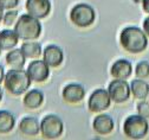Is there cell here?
<instances>
[{
	"label": "cell",
	"instance_id": "6da1fadb",
	"mask_svg": "<svg viewBox=\"0 0 149 140\" xmlns=\"http://www.w3.org/2000/svg\"><path fill=\"white\" fill-rule=\"evenodd\" d=\"M120 43L129 53H141L148 46V36L137 26H127L120 34Z\"/></svg>",
	"mask_w": 149,
	"mask_h": 140
},
{
	"label": "cell",
	"instance_id": "7a4b0ae2",
	"mask_svg": "<svg viewBox=\"0 0 149 140\" xmlns=\"http://www.w3.org/2000/svg\"><path fill=\"white\" fill-rule=\"evenodd\" d=\"M14 31L19 39L23 41H36L42 34V24L39 19L31 14H22L14 24Z\"/></svg>",
	"mask_w": 149,
	"mask_h": 140
},
{
	"label": "cell",
	"instance_id": "3957f363",
	"mask_svg": "<svg viewBox=\"0 0 149 140\" xmlns=\"http://www.w3.org/2000/svg\"><path fill=\"white\" fill-rule=\"evenodd\" d=\"M31 79L26 72V70L23 69H11L5 74L4 84L5 89L13 96H20L25 94L30 86Z\"/></svg>",
	"mask_w": 149,
	"mask_h": 140
},
{
	"label": "cell",
	"instance_id": "277c9868",
	"mask_svg": "<svg viewBox=\"0 0 149 140\" xmlns=\"http://www.w3.org/2000/svg\"><path fill=\"white\" fill-rule=\"evenodd\" d=\"M96 12L94 7L89 4H77L71 8L70 12V20L73 25L81 29H86L95 23Z\"/></svg>",
	"mask_w": 149,
	"mask_h": 140
},
{
	"label": "cell",
	"instance_id": "5b68a950",
	"mask_svg": "<svg viewBox=\"0 0 149 140\" xmlns=\"http://www.w3.org/2000/svg\"><path fill=\"white\" fill-rule=\"evenodd\" d=\"M149 131V125L147 119L141 115H130L124 120L123 124V132L125 136L129 139H143Z\"/></svg>",
	"mask_w": 149,
	"mask_h": 140
},
{
	"label": "cell",
	"instance_id": "8992f818",
	"mask_svg": "<svg viewBox=\"0 0 149 140\" xmlns=\"http://www.w3.org/2000/svg\"><path fill=\"white\" fill-rule=\"evenodd\" d=\"M64 132L62 119L54 114H49L40 121V133L45 139H58Z\"/></svg>",
	"mask_w": 149,
	"mask_h": 140
},
{
	"label": "cell",
	"instance_id": "52a82bcc",
	"mask_svg": "<svg viewBox=\"0 0 149 140\" xmlns=\"http://www.w3.org/2000/svg\"><path fill=\"white\" fill-rule=\"evenodd\" d=\"M107 90L110 95L111 101L117 105L127 102L130 97V94H132V91H130V84L125 79H120V78L113 79L109 83V87Z\"/></svg>",
	"mask_w": 149,
	"mask_h": 140
},
{
	"label": "cell",
	"instance_id": "ba28073f",
	"mask_svg": "<svg viewBox=\"0 0 149 140\" xmlns=\"http://www.w3.org/2000/svg\"><path fill=\"white\" fill-rule=\"evenodd\" d=\"M111 105V98L107 89H96L91 93L88 107L89 110L92 113H101L105 109H108Z\"/></svg>",
	"mask_w": 149,
	"mask_h": 140
},
{
	"label": "cell",
	"instance_id": "9c48e42d",
	"mask_svg": "<svg viewBox=\"0 0 149 140\" xmlns=\"http://www.w3.org/2000/svg\"><path fill=\"white\" fill-rule=\"evenodd\" d=\"M26 72L32 82L43 83L50 76V67L44 61L36 59V61H32L29 64Z\"/></svg>",
	"mask_w": 149,
	"mask_h": 140
},
{
	"label": "cell",
	"instance_id": "30bf717a",
	"mask_svg": "<svg viewBox=\"0 0 149 140\" xmlns=\"http://www.w3.org/2000/svg\"><path fill=\"white\" fill-rule=\"evenodd\" d=\"M26 11L37 19H44L51 12L50 0H26Z\"/></svg>",
	"mask_w": 149,
	"mask_h": 140
},
{
	"label": "cell",
	"instance_id": "8fae6325",
	"mask_svg": "<svg viewBox=\"0 0 149 140\" xmlns=\"http://www.w3.org/2000/svg\"><path fill=\"white\" fill-rule=\"evenodd\" d=\"M62 96L65 102L76 105L82 102L83 98L85 97V89L79 83H70L64 87L62 91Z\"/></svg>",
	"mask_w": 149,
	"mask_h": 140
},
{
	"label": "cell",
	"instance_id": "7c38bea8",
	"mask_svg": "<svg viewBox=\"0 0 149 140\" xmlns=\"http://www.w3.org/2000/svg\"><path fill=\"white\" fill-rule=\"evenodd\" d=\"M43 61L50 68H58L64 61V52L58 45H47L43 50Z\"/></svg>",
	"mask_w": 149,
	"mask_h": 140
},
{
	"label": "cell",
	"instance_id": "4fadbf2b",
	"mask_svg": "<svg viewBox=\"0 0 149 140\" xmlns=\"http://www.w3.org/2000/svg\"><path fill=\"white\" fill-rule=\"evenodd\" d=\"M115 122L108 114H100L92 121V128L100 135H108L114 131Z\"/></svg>",
	"mask_w": 149,
	"mask_h": 140
},
{
	"label": "cell",
	"instance_id": "5bb4252c",
	"mask_svg": "<svg viewBox=\"0 0 149 140\" xmlns=\"http://www.w3.org/2000/svg\"><path fill=\"white\" fill-rule=\"evenodd\" d=\"M133 72V65L127 59H117V61L111 65L110 74L114 78L127 79L130 77Z\"/></svg>",
	"mask_w": 149,
	"mask_h": 140
},
{
	"label": "cell",
	"instance_id": "9a60e30c",
	"mask_svg": "<svg viewBox=\"0 0 149 140\" xmlns=\"http://www.w3.org/2000/svg\"><path fill=\"white\" fill-rule=\"evenodd\" d=\"M19 131L22 134L27 136H36L40 132V124L33 116H26L19 122Z\"/></svg>",
	"mask_w": 149,
	"mask_h": 140
},
{
	"label": "cell",
	"instance_id": "2e32d148",
	"mask_svg": "<svg viewBox=\"0 0 149 140\" xmlns=\"http://www.w3.org/2000/svg\"><path fill=\"white\" fill-rule=\"evenodd\" d=\"M44 102V94L39 89H31L27 90L24 95L23 103L29 109H37L39 108Z\"/></svg>",
	"mask_w": 149,
	"mask_h": 140
},
{
	"label": "cell",
	"instance_id": "e0dca14e",
	"mask_svg": "<svg viewBox=\"0 0 149 140\" xmlns=\"http://www.w3.org/2000/svg\"><path fill=\"white\" fill-rule=\"evenodd\" d=\"M19 42V37L17 36L14 30H3L0 31V48L1 50L8 51L15 48Z\"/></svg>",
	"mask_w": 149,
	"mask_h": 140
},
{
	"label": "cell",
	"instance_id": "ac0fdd59",
	"mask_svg": "<svg viewBox=\"0 0 149 140\" xmlns=\"http://www.w3.org/2000/svg\"><path fill=\"white\" fill-rule=\"evenodd\" d=\"M26 57L22 49H12L6 55V63L11 69H24Z\"/></svg>",
	"mask_w": 149,
	"mask_h": 140
},
{
	"label": "cell",
	"instance_id": "d6986e66",
	"mask_svg": "<svg viewBox=\"0 0 149 140\" xmlns=\"http://www.w3.org/2000/svg\"><path fill=\"white\" fill-rule=\"evenodd\" d=\"M130 91L137 100H146L149 96V84L142 78L133 79L130 83Z\"/></svg>",
	"mask_w": 149,
	"mask_h": 140
},
{
	"label": "cell",
	"instance_id": "ffe728a7",
	"mask_svg": "<svg viewBox=\"0 0 149 140\" xmlns=\"http://www.w3.org/2000/svg\"><path fill=\"white\" fill-rule=\"evenodd\" d=\"M15 126L14 115L5 109L0 110V134H8Z\"/></svg>",
	"mask_w": 149,
	"mask_h": 140
},
{
	"label": "cell",
	"instance_id": "44dd1931",
	"mask_svg": "<svg viewBox=\"0 0 149 140\" xmlns=\"http://www.w3.org/2000/svg\"><path fill=\"white\" fill-rule=\"evenodd\" d=\"M20 49H22L24 56L26 58H31V59L38 58L43 53L42 45L38 42H25V43H23Z\"/></svg>",
	"mask_w": 149,
	"mask_h": 140
},
{
	"label": "cell",
	"instance_id": "7402d4cb",
	"mask_svg": "<svg viewBox=\"0 0 149 140\" xmlns=\"http://www.w3.org/2000/svg\"><path fill=\"white\" fill-rule=\"evenodd\" d=\"M135 75L137 76V78H147L149 76V63L147 61L139 62L135 68Z\"/></svg>",
	"mask_w": 149,
	"mask_h": 140
},
{
	"label": "cell",
	"instance_id": "603a6c76",
	"mask_svg": "<svg viewBox=\"0 0 149 140\" xmlns=\"http://www.w3.org/2000/svg\"><path fill=\"white\" fill-rule=\"evenodd\" d=\"M18 19V11L15 10H8L7 12L4 13V18H3V24L6 26H12L15 24Z\"/></svg>",
	"mask_w": 149,
	"mask_h": 140
},
{
	"label": "cell",
	"instance_id": "cb8c5ba5",
	"mask_svg": "<svg viewBox=\"0 0 149 140\" xmlns=\"http://www.w3.org/2000/svg\"><path fill=\"white\" fill-rule=\"evenodd\" d=\"M137 113L144 119H149V102L141 100V102L137 105Z\"/></svg>",
	"mask_w": 149,
	"mask_h": 140
},
{
	"label": "cell",
	"instance_id": "d4e9b609",
	"mask_svg": "<svg viewBox=\"0 0 149 140\" xmlns=\"http://www.w3.org/2000/svg\"><path fill=\"white\" fill-rule=\"evenodd\" d=\"M19 0H0V6L4 10H13L18 6Z\"/></svg>",
	"mask_w": 149,
	"mask_h": 140
},
{
	"label": "cell",
	"instance_id": "484cf974",
	"mask_svg": "<svg viewBox=\"0 0 149 140\" xmlns=\"http://www.w3.org/2000/svg\"><path fill=\"white\" fill-rule=\"evenodd\" d=\"M143 31H144L146 34L149 37V15L144 19V22H143Z\"/></svg>",
	"mask_w": 149,
	"mask_h": 140
},
{
	"label": "cell",
	"instance_id": "4316f807",
	"mask_svg": "<svg viewBox=\"0 0 149 140\" xmlns=\"http://www.w3.org/2000/svg\"><path fill=\"white\" fill-rule=\"evenodd\" d=\"M141 4H142V7H143V11L146 13H149V0H143Z\"/></svg>",
	"mask_w": 149,
	"mask_h": 140
},
{
	"label": "cell",
	"instance_id": "83f0119b",
	"mask_svg": "<svg viewBox=\"0 0 149 140\" xmlns=\"http://www.w3.org/2000/svg\"><path fill=\"white\" fill-rule=\"evenodd\" d=\"M4 78H5V70H4V67L0 64V84L4 83Z\"/></svg>",
	"mask_w": 149,
	"mask_h": 140
},
{
	"label": "cell",
	"instance_id": "f1b7e54d",
	"mask_svg": "<svg viewBox=\"0 0 149 140\" xmlns=\"http://www.w3.org/2000/svg\"><path fill=\"white\" fill-rule=\"evenodd\" d=\"M3 18H4V8H3L1 6H0V23H1Z\"/></svg>",
	"mask_w": 149,
	"mask_h": 140
},
{
	"label": "cell",
	"instance_id": "f546056e",
	"mask_svg": "<svg viewBox=\"0 0 149 140\" xmlns=\"http://www.w3.org/2000/svg\"><path fill=\"white\" fill-rule=\"evenodd\" d=\"M3 94H4V91H3L1 87H0V102H1V100H3Z\"/></svg>",
	"mask_w": 149,
	"mask_h": 140
},
{
	"label": "cell",
	"instance_id": "4dcf8cb0",
	"mask_svg": "<svg viewBox=\"0 0 149 140\" xmlns=\"http://www.w3.org/2000/svg\"><path fill=\"white\" fill-rule=\"evenodd\" d=\"M143 1V0H134V3H136V4H141Z\"/></svg>",
	"mask_w": 149,
	"mask_h": 140
},
{
	"label": "cell",
	"instance_id": "1f68e13d",
	"mask_svg": "<svg viewBox=\"0 0 149 140\" xmlns=\"http://www.w3.org/2000/svg\"><path fill=\"white\" fill-rule=\"evenodd\" d=\"M0 55H1V48H0Z\"/></svg>",
	"mask_w": 149,
	"mask_h": 140
}]
</instances>
